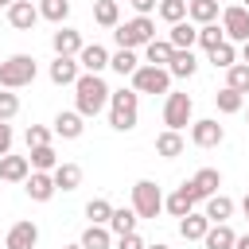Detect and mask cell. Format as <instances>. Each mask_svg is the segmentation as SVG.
I'll return each instance as SVG.
<instances>
[{"label":"cell","instance_id":"obj_52","mask_svg":"<svg viewBox=\"0 0 249 249\" xmlns=\"http://www.w3.org/2000/svg\"><path fill=\"white\" fill-rule=\"evenodd\" d=\"M241 8H249V0H241Z\"/></svg>","mask_w":249,"mask_h":249},{"label":"cell","instance_id":"obj_25","mask_svg":"<svg viewBox=\"0 0 249 249\" xmlns=\"http://www.w3.org/2000/svg\"><path fill=\"white\" fill-rule=\"evenodd\" d=\"M195 70H198V58H195L191 51H175L171 62H167V74H171V78H191Z\"/></svg>","mask_w":249,"mask_h":249},{"label":"cell","instance_id":"obj_29","mask_svg":"<svg viewBox=\"0 0 249 249\" xmlns=\"http://www.w3.org/2000/svg\"><path fill=\"white\" fill-rule=\"evenodd\" d=\"M105 226H109V233H117V237H121V233H132V230H136V210H132V206H124V210H113Z\"/></svg>","mask_w":249,"mask_h":249},{"label":"cell","instance_id":"obj_16","mask_svg":"<svg viewBox=\"0 0 249 249\" xmlns=\"http://www.w3.org/2000/svg\"><path fill=\"white\" fill-rule=\"evenodd\" d=\"M23 183H27V195H31L35 202H51V198H54V191H58V187H54V179H51V171H31Z\"/></svg>","mask_w":249,"mask_h":249},{"label":"cell","instance_id":"obj_6","mask_svg":"<svg viewBox=\"0 0 249 249\" xmlns=\"http://www.w3.org/2000/svg\"><path fill=\"white\" fill-rule=\"evenodd\" d=\"M132 210H136V218H156L163 210V191L152 179H136L132 183Z\"/></svg>","mask_w":249,"mask_h":249},{"label":"cell","instance_id":"obj_41","mask_svg":"<svg viewBox=\"0 0 249 249\" xmlns=\"http://www.w3.org/2000/svg\"><path fill=\"white\" fill-rule=\"evenodd\" d=\"M16 113H19V97H16L12 89H4V93H0V121H12Z\"/></svg>","mask_w":249,"mask_h":249},{"label":"cell","instance_id":"obj_26","mask_svg":"<svg viewBox=\"0 0 249 249\" xmlns=\"http://www.w3.org/2000/svg\"><path fill=\"white\" fill-rule=\"evenodd\" d=\"M183 148H187V144H183V136H179L175 128H167V132H160V136H156V152H160L163 160H175V156H183Z\"/></svg>","mask_w":249,"mask_h":249},{"label":"cell","instance_id":"obj_31","mask_svg":"<svg viewBox=\"0 0 249 249\" xmlns=\"http://www.w3.org/2000/svg\"><path fill=\"white\" fill-rule=\"evenodd\" d=\"M214 105H218V113H241V105H245V93H237V89L222 86V89L214 93Z\"/></svg>","mask_w":249,"mask_h":249},{"label":"cell","instance_id":"obj_32","mask_svg":"<svg viewBox=\"0 0 249 249\" xmlns=\"http://www.w3.org/2000/svg\"><path fill=\"white\" fill-rule=\"evenodd\" d=\"M31 171H54L58 167V156H54V148L51 144H39V148H31Z\"/></svg>","mask_w":249,"mask_h":249},{"label":"cell","instance_id":"obj_28","mask_svg":"<svg viewBox=\"0 0 249 249\" xmlns=\"http://www.w3.org/2000/svg\"><path fill=\"white\" fill-rule=\"evenodd\" d=\"M171 54H175V47H171L167 39H152V43H144V58H148L152 66H167Z\"/></svg>","mask_w":249,"mask_h":249},{"label":"cell","instance_id":"obj_8","mask_svg":"<svg viewBox=\"0 0 249 249\" xmlns=\"http://www.w3.org/2000/svg\"><path fill=\"white\" fill-rule=\"evenodd\" d=\"M222 31H226L230 43H245V39H249V8L230 4V8L222 12Z\"/></svg>","mask_w":249,"mask_h":249},{"label":"cell","instance_id":"obj_50","mask_svg":"<svg viewBox=\"0 0 249 249\" xmlns=\"http://www.w3.org/2000/svg\"><path fill=\"white\" fill-rule=\"evenodd\" d=\"M12 4H16V0H0V8H12Z\"/></svg>","mask_w":249,"mask_h":249},{"label":"cell","instance_id":"obj_43","mask_svg":"<svg viewBox=\"0 0 249 249\" xmlns=\"http://www.w3.org/2000/svg\"><path fill=\"white\" fill-rule=\"evenodd\" d=\"M117 249H144V241H140V233L132 230V233H121V237H117Z\"/></svg>","mask_w":249,"mask_h":249},{"label":"cell","instance_id":"obj_45","mask_svg":"<svg viewBox=\"0 0 249 249\" xmlns=\"http://www.w3.org/2000/svg\"><path fill=\"white\" fill-rule=\"evenodd\" d=\"M132 8H136V16H148V12H156V0H128Z\"/></svg>","mask_w":249,"mask_h":249},{"label":"cell","instance_id":"obj_7","mask_svg":"<svg viewBox=\"0 0 249 249\" xmlns=\"http://www.w3.org/2000/svg\"><path fill=\"white\" fill-rule=\"evenodd\" d=\"M191 113H195V101L187 97V93H167V101H163V124L167 128H183V124H191Z\"/></svg>","mask_w":249,"mask_h":249},{"label":"cell","instance_id":"obj_36","mask_svg":"<svg viewBox=\"0 0 249 249\" xmlns=\"http://www.w3.org/2000/svg\"><path fill=\"white\" fill-rule=\"evenodd\" d=\"M222 39H226V31L218 27V19H214V23H198V47H202V51H214Z\"/></svg>","mask_w":249,"mask_h":249},{"label":"cell","instance_id":"obj_30","mask_svg":"<svg viewBox=\"0 0 249 249\" xmlns=\"http://www.w3.org/2000/svg\"><path fill=\"white\" fill-rule=\"evenodd\" d=\"M82 249H113V233H109V226H86V233H82Z\"/></svg>","mask_w":249,"mask_h":249},{"label":"cell","instance_id":"obj_37","mask_svg":"<svg viewBox=\"0 0 249 249\" xmlns=\"http://www.w3.org/2000/svg\"><path fill=\"white\" fill-rule=\"evenodd\" d=\"M109 66H113V70L124 78V74H132V70L140 66V58H136V51H124V47H121L117 54H109Z\"/></svg>","mask_w":249,"mask_h":249},{"label":"cell","instance_id":"obj_49","mask_svg":"<svg viewBox=\"0 0 249 249\" xmlns=\"http://www.w3.org/2000/svg\"><path fill=\"white\" fill-rule=\"evenodd\" d=\"M144 249H171V245H163V241H156V245H144Z\"/></svg>","mask_w":249,"mask_h":249},{"label":"cell","instance_id":"obj_9","mask_svg":"<svg viewBox=\"0 0 249 249\" xmlns=\"http://www.w3.org/2000/svg\"><path fill=\"white\" fill-rule=\"evenodd\" d=\"M191 140H195L198 148H218V144L226 140V128H222L214 117H202V121L191 124Z\"/></svg>","mask_w":249,"mask_h":249},{"label":"cell","instance_id":"obj_3","mask_svg":"<svg viewBox=\"0 0 249 249\" xmlns=\"http://www.w3.org/2000/svg\"><path fill=\"white\" fill-rule=\"evenodd\" d=\"M35 58L31 54H12L0 62V89H23L35 82Z\"/></svg>","mask_w":249,"mask_h":249},{"label":"cell","instance_id":"obj_40","mask_svg":"<svg viewBox=\"0 0 249 249\" xmlns=\"http://www.w3.org/2000/svg\"><path fill=\"white\" fill-rule=\"evenodd\" d=\"M226 86L237 89V93H249V66H245V62H233V66L226 70Z\"/></svg>","mask_w":249,"mask_h":249},{"label":"cell","instance_id":"obj_14","mask_svg":"<svg viewBox=\"0 0 249 249\" xmlns=\"http://www.w3.org/2000/svg\"><path fill=\"white\" fill-rule=\"evenodd\" d=\"M78 66H82L86 74H101V70L109 66V51H105L101 43H86V47L78 51Z\"/></svg>","mask_w":249,"mask_h":249},{"label":"cell","instance_id":"obj_10","mask_svg":"<svg viewBox=\"0 0 249 249\" xmlns=\"http://www.w3.org/2000/svg\"><path fill=\"white\" fill-rule=\"evenodd\" d=\"M187 187H191V195L202 202V198L218 195V187H222V171H218V167H198L195 179H187Z\"/></svg>","mask_w":249,"mask_h":249},{"label":"cell","instance_id":"obj_21","mask_svg":"<svg viewBox=\"0 0 249 249\" xmlns=\"http://www.w3.org/2000/svg\"><path fill=\"white\" fill-rule=\"evenodd\" d=\"M233 237H237V233H233L226 222H210V230L202 233V245H206V249H233Z\"/></svg>","mask_w":249,"mask_h":249},{"label":"cell","instance_id":"obj_13","mask_svg":"<svg viewBox=\"0 0 249 249\" xmlns=\"http://www.w3.org/2000/svg\"><path fill=\"white\" fill-rule=\"evenodd\" d=\"M8 23H12L16 31H31V27L39 23V8H35L31 0H16V4L8 8Z\"/></svg>","mask_w":249,"mask_h":249},{"label":"cell","instance_id":"obj_22","mask_svg":"<svg viewBox=\"0 0 249 249\" xmlns=\"http://www.w3.org/2000/svg\"><path fill=\"white\" fill-rule=\"evenodd\" d=\"M206 230H210V218H206V214H195V210H191V214L179 218V233H183L187 241H202Z\"/></svg>","mask_w":249,"mask_h":249},{"label":"cell","instance_id":"obj_46","mask_svg":"<svg viewBox=\"0 0 249 249\" xmlns=\"http://www.w3.org/2000/svg\"><path fill=\"white\" fill-rule=\"evenodd\" d=\"M233 249H249V233L245 237H233Z\"/></svg>","mask_w":249,"mask_h":249},{"label":"cell","instance_id":"obj_17","mask_svg":"<svg viewBox=\"0 0 249 249\" xmlns=\"http://www.w3.org/2000/svg\"><path fill=\"white\" fill-rule=\"evenodd\" d=\"M195 202H198V198H195V195H191V187L183 183V187H175V191L163 198V210H167L171 218H183V214H191V210H195Z\"/></svg>","mask_w":249,"mask_h":249},{"label":"cell","instance_id":"obj_35","mask_svg":"<svg viewBox=\"0 0 249 249\" xmlns=\"http://www.w3.org/2000/svg\"><path fill=\"white\" fill-rule=\"evenodd\" d=\"M39 16L51 23H62L70 16V0H39Z\"/></svg>","mask_w":249,"mask_h":249},{"label":"cell","instance_id":"obj_12","mask_svg":"<svg viewBox=\"0 0 249 249\" xmlns=\"http://www.w3.org/2000/svg\"><path fill=\"white\" fill-rule=\"evenodd\" d=\"M78 74H82V66H78L74 54H54V62H51V82L54 86H74Z\"/></svg>","mask_w":249,"mask_h":249},{"label":"cell","instance_id":"obj_11","mask_svg":"<svg viewBox=\"0 0 249 249\" xmlns=\"http://www.w3.org/2000/svg\"><path fill=\"white\" fill-rule=\"evenodd\" d=\"M39 245V226L35 222H16L4 237V249H35Z\"/></svg>","mask_w":249,"mask_h":249},{"label":"cell","instance_id":"obj_44","mask_svg":"<svg viewBox=\"0 0 249 249\" xmlns=\"http://www.w3.org/2000/svg\"><path fill=\"white\" fill-rule=\"evenodd\" d=\"M8 152H12V124L0 121V156H8Z\"/></svg>","mask_w":249,"mask_h":249},{"label":"cell","instance_id":"obj_38","mask_svg":"<svg viewBox=\"0 0 249 249\" xmlns=\"http://www.w3.org/2000/svg\"><path fill=\"white\" fill-rule=\"evenodd\" d=\"M109 214H113L109 198H89V202H86V218H89V226H105Z\"/></svg>","mask_w":249,"mask_h":249},{"label":"cell","instance_id":"obj_18","mask_svg":"<svg viewBox=\"0 0 249 249\" xmlns=\"http://www.w3.org/2000/svg\"><path fill=\"white\" fill-rule=\"evenodd\" d=\"M51 47H54V54H74V58H78V51H82L86 43H82V31H74V27H58V31L51 35Z\"/></svg>","mask_w":249,"mask_h":249},{"label":"cell","instance_id":"obj_5","mask_svg":"<svg viewBox=\"0 0 249 249\" xmlns=\"http://www.w3.org/2000/svg\"><path fill=\"white\" fill-rule=\"evenodd\" d=\"M128 78H132V89H136V93H171V74H167V66L144 62V66H136Z\"/></svg>","mask_w":249,"mask_h":249},{"label":"cell","instance_id":"obj_42","mask_svg":"<svg viewBox=\"0 0 249 249\" xmlns=\"http://www.w3.org/2000/svg\"><path fill=\"white\" fill-rule=\"evenodd\" d=\"M23 140H27V148H39V144H51V128H43V124H31Z\"/></svg>","mask_w":249,"mask_h":249},{"label":"cell","instance_id":"obj_47","mask_svg":"<svg viewBox=\"0 0 249 249\" xmlns=\"http://www.w3.org/2000/svg\"><path fill=\"white\" fill-rule=\"evenodd\" d=\"M241 62H245V66H249V39H245V43H241Z\"/></svg>","mask_w":249,"mask_h":249},{"label":"cell","instance_id":"obj_23","mask_svg":"<svg viewBox=\"0 0 249 249\" xmlns=\"http://www.w3.org/2000/svg\"><path fill=\"white\" fill-rule=\"evenodd\" d=\"M51 179H54L58 191H78V183H82V167H78V163H58V167L51 171Z\"/></svg>","mask_w":249,"mask_h":249},{"label":"cell","instance_id":"obj_20","mask_svg":"<svg viewBox=\"0 0 249 249\" xmlns=\"http://www.w3.org/2000/svg\"><path fill=\"white\" fill-rule=\"evenodd\" d=\"M82 121H86V117H82L78 109H66V113H58V117H54V132H58L62 140H78V136H82V128H86Z\"/></svg>","mask_w":249,"mask_h":249},{"label":"cell","instance_id":"obj_19","mask_svg":"<svg viewBox=\"0 0 249 249\" xmlns=\"http://www.w3.org/2000/svg\"><path fill=\"white\" fill-rule=\"evenodd\" d=\"M167 43H171L175 51H191V47L198 43V27H195V23H187V19H179V23H171Z\"/></svg>","mask_w":249,"mask_h":249},{"label":"cell","instance_id":"obj_39","mask_svg":"<svg viewBox=\"0 0 249 249\" xmlns=\"http://www.w3.org/2000/svg\"><path fill=\"white\" fill-rule=\"evenodd\" d=\"M156 12H160V19L179 23V19H187V0H160V4H156Z\"/></svg>","mask_w":249,"mask_h":249},{"label":"cell","instance_id":"obj_33","mask_svg":"<svg viewBox=\"0 0 249 249\" xmlns=\"http://www.w3.org/2000/svg\"><path fill=\"white\" fill-rule=\"evenodd\" d=\"M93 19H97L101 27H117V23H121V4H117V0H97V4H93Z\"/></svg>","mask_w":249,"mask_h":249},{"label":"cell","instance_id":"obj_34","mask_svg":"<svg viewBox=\"0 0 249 249\" xmlns=\"http://www.w3.org/2000/svg\"><path fill=\"white\" fill-rule=\"evenodd\" d=\"M206 54H210V62H214L218 70H230V66L237 62V51H233V43H230V39H222V43H218L214 51H206Z\"/></svg>","mask_w":249,"mask_h":249},{"label":"cell","instance_id":"obj_2","mask_svg":"<svg viewBox=\"0 0 249 249\" xmlns=\"http://www.w3.org/2000/svg\"><path fill=\"white\" fill-rule=\"evenodd\" d=\"M136 113H140V93L136 89H109V124L117 132H132L136 128Z\"/></svg>","mask_w":249,"mask_h":249},{"label":"cell","instance_id":"obj_24","mask_svg":"<svg viewBox=\"0 0 249 249\" xmlns=\"http://www.w3.org/2000/svg\"><path fill=\"white\" fill-rule=\"evenodd\" d=\"M187 19L191 23H214L218 19V0H187Z\"/></svg>","mask_w":249,"mask_h":249},{"label":"cell","instance_id":"obj_51","mask_svg":"<svg viewBox=\"0 0 249 249\" xmlns=\"http://www.w3.org/2000/svg\"><path fill=\"white\" fill-rule=\"evenodd\" d=\"M62 249H82V241H78V245H62Z\"/></svg>","mask_w":249,"mask_h":249},{"label":"cell","instance_id":"obj_48","mask_svg":"<svg viewBox=\"0 0 249 249\" xmlns=\"http://www.w3.org/2000/svg\"><path fill=\"white\" fill-rule=\"evenodd\" d=\"M241 210H245V222H249V195L241 198Z\"/></svg>","mask_w":249,"mask_h":249},{"label":"cell","instance_id":"obj_15","mask_svg":"<svg viewBox=\"0 0 249 249\" xmlns=\"http://www.w3.org/2000/svg\"><path fill=\"white\" fill-rule=\"evenodd\" d=\"M27 175H31V160L27 156H12V152L0 156V179L4 183H23Z\"/></svg>","mask_w":249,"mask_h":249},{"label":"cell","instance_id":"obj_27","mask_svg":"<svg viewBox=\"0 0 249 249\" xmlns=\"http://www.w3.org/2000/svg\"><path fill=\"white\" fill-rule=\"evenodd\" d=\"M206 202V218L210 222H230V214H233V198H226V195H210V198H202Z\"/></svg>","mask_w":249,"mask_h":249},{"label":"cell","instance_id":"obj_4","mask_svg":"<svg viewBox=\"0 0 249 249\" xmlns=\"http://www.w3.org/2000/svg\"><path fill=\"white\" fill-rule=\"evenodd\" d=\"M113 39H117V47L136 51V47H144V43H152V39H156V23H152L148 16H136V19H128V23H117Z\"/></svg>","mask_w":249,"mask_h":249},{"label":"cell","instance_id":"obj_1","mask_svg":"<svg viewBox=\"0 0 249 249\" xmlns=\"http://www.w3.org/2000/svg\"><path fill=\"white\" fill-rule=\"evenodd\" d=\"M74 105L82 117H97L109 105V86L101 82V74H78L74 82Z\"/></svg>","mask_w":249,"mask_h":249}]
</instances>
